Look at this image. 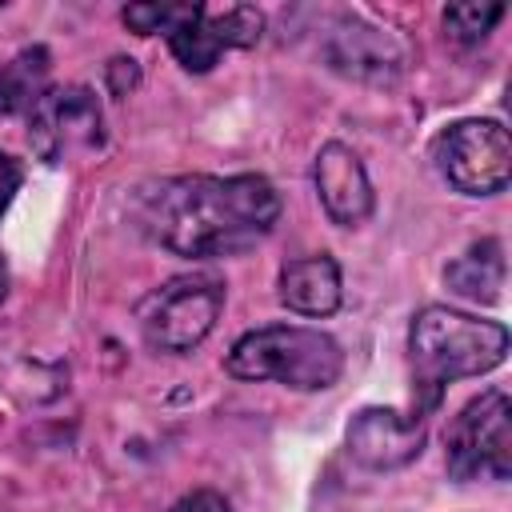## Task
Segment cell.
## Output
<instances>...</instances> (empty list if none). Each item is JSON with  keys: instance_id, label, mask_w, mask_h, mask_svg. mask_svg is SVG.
<instances>
[{"instance_id": "6da1fadb", "label": "cell", "mask_w": 512, "mask_h": 512, "mask_svg": "<svg viewBox=\"0 0 512 512\" xmlns=\"http://www.w3.org/2000/svg\"><path fill=\"white\" fill-rule=\"evenodd\" d=\"M140 228L180 256H228L256 244L280 216L264 176H176L140 192Z\"/></svg>"}, {"instance_id": "7a4b0ae2", "label": "cell", "mask_w": 512, "mask_h": 512, "mask_svg": "<svg viewBox=\"0 0 512 512\" xmlns=\"http://www.w3.org/2000/svg\"><path fill=\"white\" fill-rule=\"evenodd\" d=\"M408 352H412V376H416V404L424 412L440 404L444 384L496 368L508 352V328L444 304H428L412 320Z\"/></svg>"}, {"instance_id": "3957f363", "label": "cell", "mask_w": 512, "mask_h": 512, "mask_svg": "<svg viewBox=\"0 0 512 512\" xmlns=\"http://www.w3.org/2000/svg\"><path fill=\"white\" fill-rule=\"evenodd\" d=\"M236 380H276L300 392H316L340 380L344 352L320 328L300 324H272L240 336L224 360Z\"/></svg>"}, {"instance_id": "277c9868", "label": "cell", "mask_w": 512, "mask_h": 512, "mask_svg": "<svg viewBox=\"0 0 512 512\" xmlns=\"http://www.w3.org/2000/svg\"><path fill=\"white\" fill-rule=\"evenodd\" d=\"M220 304H224V284L208 272H192V276H176L160 284L156 292H148L136 308V320L152 348L188 352L212 332Z\"/></svg>"}, {"instance_id": "5b68a950", "label": "cell", "mask_w": 512, "mask_h": 512, "mask_svg": "<svg viewBox=\"0 0 512 512\" xmlns=\"http://www.w3.org/2000/svg\"><path fill=\"white\" fill-rule=\"evenodd\" d=\"M452 480H508L512 476V404L500 388L480 392L444 432Z\"/></svg>"}, {"instance_id": "8992f818", "label": "cell", "mask_w": 512, "mask_h": 512, "mask_svg": "<svg viewBox=\"0 0 512 512\" xmlns=\"http://www.w3.org/2000/svg\"><path fill=\"white\" fill-rule=\"evenodd\" d=\"M432 160L452 188L492 196L512 176V140L496 120H460L432 140Z\"/></svg>"}, {"instance_id": "52a82bcc", "label": "cell", "mask_w": 512, "mask_h": 512, "mask_svg": "<svg viewBox=\"0 0 512 512\" xmlns=\"http://www.w3.org/2000/svg\"><path fill=\"white\" fill-rule=\"evenodd\" d=\"M28 140L32 152L48 164L68 160L72 152H84L92 144H100V104L88 88L68 84V88H52L32 104L28 116Z\"/></svg>"}, {"instance_id": "ba28073f", "label": "cell", "mask_w": 512, "mask_h": 512, "mask_svg": "<svg viewBox=\"0 0 512 512\" xmlns=\"http://www.w3.org/2000/svg\"><path fill=\"white\" fill-rule=\"evenodd\" d=\"M424 448V420L396 408H364L348 424V452L364 468H400Z\"/></svg>"}, {"instance_id": "9c48e42d", "label": "cell", "mask_w": 512, "mask_h": 512, "mask_svg": "<svg viewBox=\"0 0 512 512\" xmlns=\"http://www.w3.org/2000/svg\"><path fill=\"white\" fill-rule=\"evenodd\" d=\"M316 192H320L324 212L344 228L360 224L372 212L368 172H364L360 156L344 144H324L320 148V156H316Z\"/></svg>"}, {"instance_id": "30bf717a", "label": "cell", "mask_w": 512, "mask_h": 512, "mask_svg": "<svg viewBox=\"0 0 512 512\" xmlns=\"http://www.w3.org/2000/svg\"><path fill=\"white\" fill-rule=\"evenodd\" d=\"M280 300L300 316H328L340 304V268L332 256H304L284 264Z\"/></svg>"}, {"instance_id": "8fae6325", "label": "cell", "mask_w": 512, "mask_h": 512, "mask_svg": "<svg viewBox=\"0 0 512 512\" xmlns=\"http://www.w3.org/2000/svg\"><path fill=\"white\" fill-rule=\"evenodd\" d=\"M444 280L456 296H468V300H500V288H504V256H500V240H480L472 244L460 260H452L444 268Z\"/></svg>"}, {"instance_id": "7c38bea8", "label": "cell", "mask_w": 512, "mask_h": 512, "mask_svg": "<svg viewBox=\"0 0 512 512\" xmlns=\"http://www.w3.org/2000/svg\"><path fill=\"white\" fill-rule=\"evenodd\" d=\"M44 72H48V52L28 48L12 64L0 68V112L32 108L44 96Z\"/></svg>"}, {"instance_id": "4fadbf2b", "label": "cell", "mask_w": 512, "mask_h": 512, "mask_svg": "<svg viewBox=\"0 0 512 512\" xmlns=\"http://www.w3.org/2000/svg\"><path fill=\"white\" fill-rule=\"evenodd\" d=\"M164 36H168L172 56H176L188 72H208V68L216 64V56H220V44H216V40L208 36V28L200 24V4H184L180 20H176Z\"/></svg>"}, {"instance_id": "5bb4252c", "label": "cell", "mask_w": 512, "mask_h": 512, "mask_svg": "<svg viewBox=\"0 0 512 512\" xmlns=\"http://www.w3.org/2000/svg\"><path fill=\"white\" fill-rule=\"evenodd\" d=\"M200 24L208 28V36L224 48H248L260 40V28H264V16L248 4H224V8H204L200 4Z\"/></svg>"}, {"instance_id": "9a60e30c", "label": "cell", "mask_w": 512, "mask_h": 512, "mask_svg": "<svg viewBox=\"0 0 512 512\" xmlns=\"http://www.w3.org/2000/svg\"><path fill=\"white\" fill-rule=\"evenodd\" d=\"M500 16H504V4H448L444 8V24L460 44L484 40Z\"/></svg>"}, {"instance_id": "2e32d148", "label": "cell", "mask_w": 512, "mask_h": 512, "mask_svg": "<svg viewBox=\"0 0 512 512\" xmlns=\"http://www.w3.org/2000/svg\"><path fill=\"white\" fill-rule=\"evenodd\" d=\"M184 4H128L124 8V24H132L140 36L148 32H168L180 20Z\"/></svg>"}, {"instance_id": "e0dca14e", "label": "cell", "mask_w": 512, "mask_h": 512, "mask_svg": "<svg viewBox=\"0 0 512 512\" xmlns=\"http://www.w3.org/2000/svg\"><path fill=\"white\" fill-rule=\"evenodd\" d=\"M172 512H232V504L220 492H212V488H196V492L180 496L172 504Z\"/></svg>"}, {"instance_id": "ac0fdd59", "label": "cell", "mask_w": 512, "mask_h": 512, "mask_svg": "<svg viewBox=\"0 0 512 512\" xmlns=\"http://www.w3.org/2000/svg\"><path fill=\"white\" fill-rule=\"evenodd\" d=\"M20 164L0 148V216H4V208H8V200H12V192L20 188Z\"/></svg>"}, {"instance_id": "d6986e66", "label": "cell", "mask_w": 512, "mask_h": 512, "mask_svg": "<svg viewBox=\"0 0 512 512\" xmlns=\"http://www.w3.org/2000/svg\"><path fill=\"white\" fill-rule=\"evenodd\" d=\"M4 292H8V268H4V260H0V300H4Z\"/></svg>"}]
</instances>
